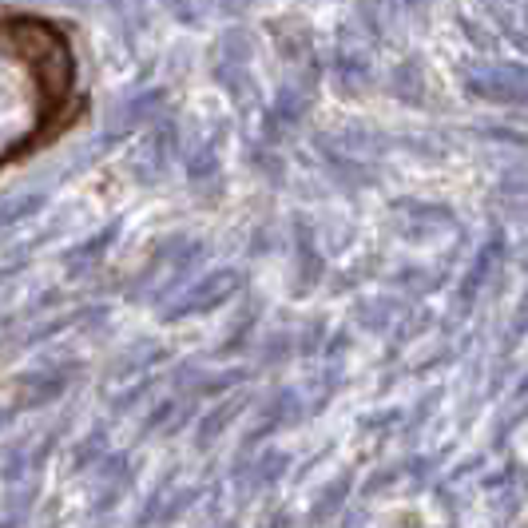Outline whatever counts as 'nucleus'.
Returning <instances> with one entry per match:
<instances>
[{"label":"nucleus","instance_id":"nucleus-1","mask_svg":"<svg viewBox=\"0 0 528 528\" xmlns=\"http://www.w3.org/2000/svg\"><path fill=\"white\" fill-rule=\"evenodd\" d=\"M88 107L72 28L28 8H0V179L72 135Z\"/></svg>","mask_w":528,"mask_h":528}]
</instances>
